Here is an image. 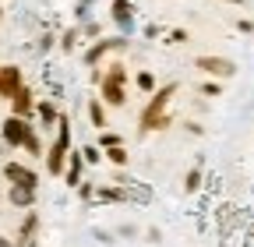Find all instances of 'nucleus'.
<instances>
[{
    "label": "nucleus",
    "instance_id": "1",
    "mask_svg": "<svg viewBox=\"0 0 254 247\" xmlns=\"http://www.w3.org/2000/svg\"><path fill=\"white\" fill-rule=\"evenodd\" d=\"M173 96H177V85H159L152 96H148V103L141 106V134H152V131H166L170 124H173V117H170V103H173Z\"/></svg>",
    "mask_w": 254,
    "mask_h": 247
},
{
    "label": "nucleus",
    "instance_id": "2",
    "mask_svg": "<svg viewBox=\"0 0 254 247\" xmlns=\"http://www.w3.org/2000/svg\"><path fill=\"white\" fill-rule=\"evenodd\" d=\"M194 67L201 74H208V78H233L237 74V64H233L230 57H212V53H201L194 60Z\"/></svg>",
    "mask_w": 254,
    "mask_h": 247
},
{
    "label": "nucleus",
    "instance_id": "3",
    "mask_svg": "<svg viewBox=\"0 0 254 247\" xmlns=\"http://www.w3.org/2000/svg\"><path fill=\"white\" fill-rule=\"evenodd\" d=\"M127 50V39H95L85 53V64L88 67H103V60L113 57V53H124Z\"/></svg>",
    "mask_w": 254,
    "mask_h": 247
},
{
    "label": "nucleus",
    "instance_id": "4",
    "mask_svg": "<svg viewBox=\"0 0 254 247\" xmlns=\"http://www.w3.org/2000/svg\"><path fill=\"white\" fill-rule=\"evenodd\" d=\"M28 131H32V124H28L25 117H14V113L4 120V127H0V134H4V145H11V148H21L25 138H28Z\"/></svg>",
    "mask_w": 254,
    "mask_h": 247
},
{
    "label": "nucleus",
    "instance_id": "5",
    "mask_svg": "<svg viewBox=\"0 0 254 247\" xmlns=\"http://www.w3.org/2000/svg\"><path fill=\"white\" fill-rule=\"evenodd\" d=\"M25 85V78H21V67H14V64H4L0 67V99H14L18 96V88Z\"/></svg>",
    "mask_w": 254,
    "mask_h": 247
},
{
    "label": "nucleus",
    "instance_id": "6",
    "mask_svg": "<svg viewBox=\"0 0 254 247\" xmlns=\"http://www.w3.org/2000/svg\"><path fill=\"white\" fill-rule=\"evenodd\" d=\"M110 18H113V25L120 28V32L127 36L134 28V4H131V0H113V4H110Z\"/></svg>",
    "mask_w": 254,
    "mask_h": 247
},
{
    "label": "nucleus",
    "instance_id": "7",
    "mask_svg": "<svg viewBox=\"0 0 254 247\" xmlns=\"http://www.w3.org/2000/svg\"><path fill=\"white\" fill-rule=\"evenodd\" d=\"M99 99H103L106 106H117V110H120V106L127 103V88H124L120 81H113V78L103 74V81H99Z\"/></svg>",
    "mask_w": 254,
    "mask_h": 247
},
{
    "label": "nucleus",
    "instance_id": "8",
    "mask_svg": "<svg viewBox=\"0 0 254 247\" xmlns=\"http://www.w3.org/2000/svg\"><path fill=\"white\" fill-rule=\"evenodd\" d=\"M4 177H7L11 184H18V187H39L36 170H28V166H21V163H7V166H4Z\"/></svg>",
    "mask_w": 254,
    "mask_h": 247
},
{
    "label": "nucleus",
    "instance_id": "9",
    "mask_svg": "<svg viewBox=\"0 0 254 247\" xmlns=\"http://www.w3.org/2000/svg\"><path fill=\"white\" fill-rule=\"evenodd\" d=\"M11 113L32 120V113H36V96H32V88H28V85H21V88H18V96L11 99Z\"/></svg>",
    "mask_w": 254,
    "mask_h": 247
},
{
    "label": "nucleus",
    "instance_id": "10",
    "mask_svg": "<svg viewBox=\"0 0 254 247\" xmlns=\"http://www.w3.org/2000/svg\"><path fill=\"white\" fill-rule=\"evenodd\" d=\"M88 120L95 131H106L110 127V117H106V103L99 96H88Z\"/></svg>",
    "mask_w": 254,
    "mask_h": 247
},
{
    "label": "nucleus",
    "instance_id": "11",
    "mask_svg": "<svg viewBox=\"0 0 254 247\" xmlns=\"http://www.w3.org/2000/svg\"><path fill=\"white\" fill-rule=\"evenodd\" d=\"M81 170H85L81 152H71V156H67V166H64V184H67V187H78V184H81Z\"/></svg>",
    "mask_w": 254,
    "mask_h": 247
},
{
    "label": "nucleus",
    "instance_id": "12",
    "mask_svg": "<svg viewBox=\"0 0 254 247\" xmlns=\"http://www.w3.org/2000/svg\"><path fill=\"white\" fill-rule=\"evenodd\" d=\"M7 201L18 205V208H32V205H36V187H18V184H11Z\"/></svg>",
    "mask_w": 254,
    "mask_h": 247
},
{
    "label": "nucleus",
    "instance_id": "13",
    "mask_svg": "<svg viewBox=\"0 0 254 247\" xmlns=\"http://www.w3.org/2000/svg\"><path fill=\"white\" fill-rule=\"evenodd\" d=\"M36 117H39L43 127H57V120H60V113H57L53 103H36Z\"/></svg>",
    "mask_w": 254,
    "mask_h": 247
},
{
    "label": "nucleus",
    "instance_id": "14",
    "mask_svg": "<svg viewBox=\"0 0 254 247\" xmlns=\"http://www.w3.org/2000/svg\"><path fill=\"white\" fill-rule=\"evenodd\" d=\"M36 230H39V215H36V212H28V215H25V223H21V244H28L32 237H36Z\"/></svg>",
    "mask_w": 254,
    "mask_h": 247
},
{
    "label": "nucleus",
    "instance_id": "15",
    "mask_svg": "<svg viewBox=\"0 0 254 247\" xmlns=\"http://www.w3.org/2000/svg\"><path fill=\"white\" fill-rule=\"evenodd\" d=\"M103 159H110L113 166H127V152H124V145H113V148H103Z\"/></svg>",
    "mask_w": 254,
    "mask_h": 247
},
{
    "label": "nucleus",
    "instance_id": "16",
    "mask_svg": "<svg viewBox=\"0 0 254 247\" xmlns=\"http://www.w3.org/2000/svg\"><path fill=\"white\" fill-rule=\"evenodd\" d=\"M21 148L28 152L32 159H36V156H46V152H43V141H39V134H36V131H28V138H25V145H21Z\"/></svg>",
    "mask_w": 254,
    "mask_h": 247
},
{
    "label": "nucleus",
    "instance_id": "17",
    "mask_svg": "<svg viewBox=\"0 0 254 247\" xmlns=\"http://www.w3.org/2000/svg\"><path fill=\"white\" fill-rule=\"evenodd\" d=\"M134 81H138V88H141V92H148V96L159 88V85H155V78H152V71H138V78H134Z\"/></svg>",
    "mask_w": 254,
    "mask_h": 247
},
{
    "label": "nucleus",
    "instance_id": "18",
    "mask_svg": "<svg viewBox=\"0 0 254 247\" xmlns=\"http://www.w3.org/2000/svg\"><path fill=\"white\" fill-rule=\"evenodd\" d=\"M81 159H85L88 166H95V163L103 159V148H99V145H85V148H81Z\"/></svg>",
    "mask_w": 254,
    "mask_h": 247
},
{
    "label": "nucleus",
    "instance_id": "19",
    "mask_svg": "<svg viewBox=\"0 0 254 247\" xmlns=\"http://www.w3.org/2000/svg\"><path fill=\"white\" fill-rule=\"evenodd\" d=\"M78 36H81V28H71V32H64V39H60V50H64V53H71V50L78 46Z\"/></svg>",
    "mask_w": 254,
    "mask_h": 247
},
{
    "label": "nucleus",
    "instance_id": "20",
    "mask_svg": "<svg viewBox=\"0 0 254 247\" xmlns=\"http://www.w3.org/2000/svg\"><path fill=\"white\" fill-rule=\"evenodd\" d=\"M99 198H103V201H127L131 194L120 191V187H103V191H99Z\"/></svg>",
    "mask_w": 254,
    "mask_h": 247
},
{
    "label": "nucleus",
    "instance_id": "21",
    "mask_svg": "<svg viewBox=\"0 0 254 247\" xmlns=\"http://www.w3.org/2000/svg\"><path fill=\"white\" fill-rule=\"evenodd\" d=\"M113 145H124V141H120V134H117V131H110V127H106V131H99V148H113Z\"/></svg>",
    "mask_w": 254,
    "mask_h": 247
},
{
    "label": "nucleus",
    "instance_id": "22",
    "mask_svg": "<svg viewBox=\"0 0 254 247\" xmlns=\"http://www.w3.org/2000/svg\"><path fill=\"white\" fill-rule=\"evenodd\" d=\"M99 32H103L99 21H85V25H81V36H85V39H92V43L99 39Z\"/></svg>",
    "mask_w": 254,
    "mask_h": 247
},
{
    "label": "nucleus",
    "instance_id": "23",
    "mask_svg": "<svg viewBox=\"0 0 254 247\" xmlns=\"http://www.w3.org/2000/svg\"><path fill=\"white\" fill-rule=\"evenodd\" d=\"M190 36L184 32V28H170V32H166V43H177V46H184Z\"/></svg>",
    "mask_w": 254,
    "mask_h": 247
},
{
    "label": "nucleus",
    "instance_id": "24",
    "mask_svg": "<svg viewBox=\"0 0 254 247\" xmlns=\"http://www.w3.org/2000/svg\"><path fill=\"white\" fill-rule=\"evenodd\" d=\"M198 184H201V170H190L187 180H184V187H187V191H198Z\"/></svg>",
    "mask_w": 254,
    "mask_h": 247
},
{
    "label": "nucleus",
    "instance_id": "25",
    "mask_svg": "<svg viewBox=\"0 0 254 247\" xmlns=\"http://www.w3.org/2000/svg\"><path fill=\"white\" fill-rule=\"evenodd\" d=\"M78 194H81V198L88 201V198L95 194V187H92V184H85V180H81V184H78Z\"/></svg>",
    "mask_w": 254,
    "mask_h": 247
},
{
    "label": "nucleus",
    "instance_id": "26",
    "mask_svg": "<svg viewBox=\"0 0 254 247\" xmlns=\"http://www.w3.org/2000/svg\"><path fill=\"white\" fill-rule=\"evenodd\" d=\"M201 96H219V85H215V81H208V85H201Z\"/></svg>",
    "mask_w": 254,
    "mask_h": 247
},
{
    "label": "nucleus",
    "instance_id": "27",
    "mask_svg": "<svg viewBox=\"0 0 254 247\" xmlns=\"http://www.w3.org/2000/svg\"><path fill=\"white\" fill-rule=\"evenodd\" d=\"M92 4H95V0H81V4H78V7H85V11H88Z\"/></svg>",
    "mask_w": 254,
    "mask_h": 247
},
{
    "label": "nucleus",
    "instance_id": "28",
    "mask_svg": "<svg viewBox=\"0 0 254 247\" xmlns=\"http://www.w3.org/2000/svg\"><path fill=\"white\" fill-rule=\"evenodd\" d=\"M0 247H14V244H11V240H7V237H0Z\"/></svg>",
    "mask_w": 254,
    "mask_h": 247
},
{
    "label": "nucleus",
    "instance_id": "29",
    "mask_svg": "<svg viewBox=\"0 0 254 247\" xmlns=\"http://www.w3.org/2000/svg\"><path fill=\"white\" fill-rule=\"evenodd\" d=\"M226 4H244V0H226Z\"/></svg>",
    "mask_w": 254,
    "mask_h": 247
},
{
    "label": "nucleus",
    "instance_id": "30",
    "mask_svg": "<svg viewBox=\"0 0 254 247\" xmlns=\"http://www.w3.org/2000/svg\"><path fill=\"white\" fill-rule=\"evenodd\" d=\"M0 18H4V7H0Z\"/></svg>",
    "mask_w": 254,
    "mask_h": 247
}]
</instances>
